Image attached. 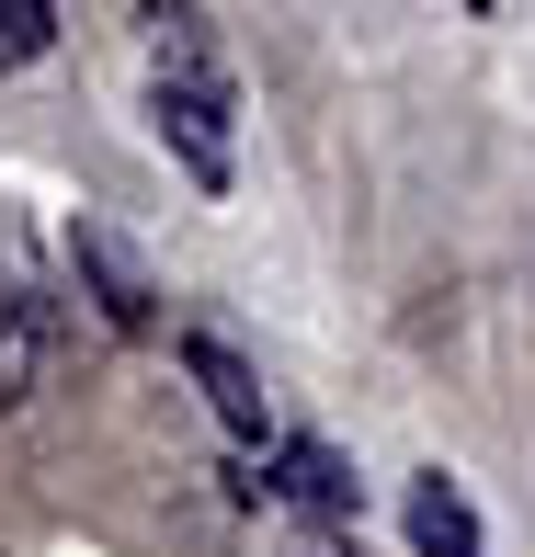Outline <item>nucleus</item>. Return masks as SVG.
<instances>
[{"mask_svg":"<svg viewBox=\"0 0 535 557\" xmlns=\"http://www.w3.org/2000/svg\"><path fill=\"white\" fill-rule=\"evenodd\" d=\"M148 125H160V148L194 171V194H228L240 183V148H228V91H148Z\"/></svg>","mask_w":535,"mask_h":557,"instance_id":"f03ea898","label":"nucleus"},{"mask_svg":"<svg viewBox=\"0 0 535 557\" xmlns=\"http://www.w3.org/2000/svg\"><path fill=\"white\" fill-rule=\"evenodd\" d=\"M69 273H81V296H92L104 331H160V273H148V250L125 239L114 216H81V227H69Z\"/></svg>","mask_w":535,"mask_h":557,"instance_id":"f257e3e1","label":"nucleus"},{"mask_svg":"<svg viewBox=\"0 0 535 557\" xmlns=\"http://www.w3.org/2000/svg\"><path fill=\"white\" fill-rule=\"evenodd\" d=\"M273 490H285L308 523H353V512H365V478H353L330 444H308V433H285V444H273Z\"/></svg>","mask_w":535,"mask_h":557,"instance_id":"20e7f679","label":"nucleus"},{"mask_svg":"<svg viewBox=\"0 0 535 557\" xmlns=\"http://www.w3.org/2000/svg\"><path fill=\"white\" fill-rule=\"evenodd\" d=\"M46 46H58V0H0V69L46 58Z\"/></svg>","mask_w":535,"mask_h":557,"instance_id":"0eeeda50","label":"nucleus"},{"mask_svg":"<svg viewBox=\"0 0 535 557\" xmlns=\"http://www.w3.org/2000/svg\"><path fill=\"white\" fill-rule=\"evenodd\" d=\"M285 557H342V523H296V535H285Z\"/></svg>","mask_w":535,"mask_h":557,"instance_id":"1a4fd4ad","label":"nucleus"},{"mask_svg":"<svg viewBox=\"0 0 535 557\" xmlns=\"http://www.w3.org/2000/svg\"><path fill=\"white\" fill-rule=\"evenodd\" d=\"M148 69L171 91H228V58H217L206 12H183V0H148Z\"/></svg>","mask_w":535,"mask_h":557,"instance_id":"39448f33","label":"nucleus"},{"mask_svg":"<svg viewBox=\"0 0 535 557\" xmlns=\"http://www.w3.org/2000/svg\"><path fill=\"white\" fill-rule=\"evenodd\" d=\"M183 375L206 387V410H217L240 444H263V455L285 444V433H273V398H263V375H251V364H240V352H228L217 331H183Z\"/></svg>","mask_w":535,"mask_h":557,"instance_id":"7ed1b4c3","label":"nucleus"},{"mask_svg":"<svg viewBox=\"0 0 535 557\" xmlns=\"http://www.w3.org/2000/svg\"><path fill=\"white\" fill-rule=\"evenodd\" d=\"M35 364H46L35 319H12V308H0V410H23V398H35Z\"/></svg>","mask_w":535,"mask_h":557,"instance_id":"6e6552de","label":"nucleus"},{"mask_svg":"<svg viewBox=\"0 0 535 557\" xmlns=\"http://www.w3.org/2000/svg\"><path fill=\"white\" fill-rule=\"evenodd\" d=\"M399 523H411V546H422V557H490V535H478V512H467V490H455L445 467H433V478H411Z\"/></svg>","mask_w":535,"mask_h":557,"instance_id":"423d86ee","label":"nucleus"}]
</instances>
